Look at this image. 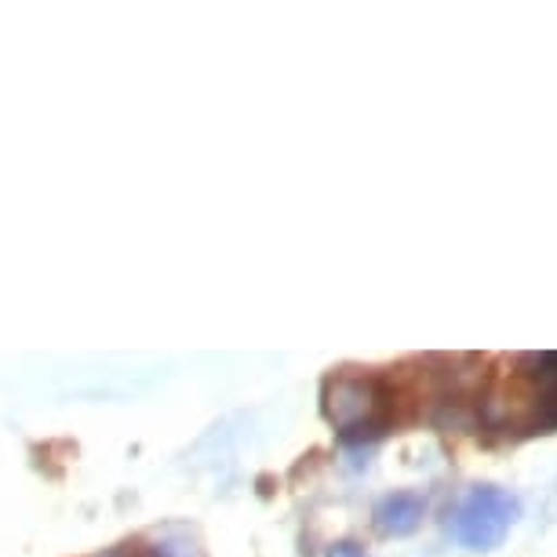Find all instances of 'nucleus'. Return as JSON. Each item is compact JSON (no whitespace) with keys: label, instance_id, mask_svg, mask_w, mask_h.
<instances>
[{"label":"nucleus","instance_id":"obj_1","mask_svg":"<svg viewBox=\"0 0 557 557\" xmlns=\"http://www.w3.org/2000/svg\"><path fill=\"white\" fill-rule=\"evenodd\" d=\"M324 412L339 426L343 441L380 437L391 426V391L383 380H361V375H339L329 383Z\"/></svg>","mask_w":557,"mask_h":557},{"label":"nucleus","instance_id":"obj_2","mask_svg":"<svg viewBox=\"0 0 557 557\" xmlns=\"http://www.w3.org/2000/svg\"><path fill=\"white\" fill-rule=\"evenodd\" d=\"M513 518H518V503H513L507 492L481 485L467 496V503L459 507L456 521H451V532L462 546L470 550H488L496 546L503 535L510 532Z\"/></svg>","mask_w":557,"mask_h":557},{"label":"nucleus","instance_id":"obj_3","mask_svg":"<svg viewBox=\"0 0 557 557\" xmlns=\"http://www.w3.org/2000/svg\"><path fill=\"white\" fill-rule=\"evenodd\" d=\"M532 364V383H535V416L532 430H554L557 426V354L524 357Z\"/></svg>","mask_w":557,"mask_h":557},{"label":"nucleus","instance_id":"obj_4","mask_svg":"<svg viewBox=\"0 0 557 557\" xmlns=\"http://www.w3.org/2000/svg\"><path fill=\"white\" fill-rule=\"evenodd\" d=\"M375 518H380V529L386 535H408L423 521V499H419L416 492H394V496H386L380 503Z\"/></svg>","mask_w":557,"mask_h":557},{"label":"nucleus","instance_id":"obj_5","mask_svg":"<svg viewBox=\"0 0 557 557\" xmlns=\"http://www.w3.org/2000/svg\"><path fill=\"white\" fill-rule=\"evenodd\" d=\"M332 557H364L361 554V546H354V543H343V546H335Z\"/></svg>","mask_w":557,"mask_h":557}]
</instances>
